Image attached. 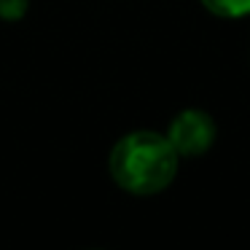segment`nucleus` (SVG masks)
Listing matches in <instances>:
<instances>
[{"instance_id": "1", "label": "nucleus", "mask_w": 250, "mask_h": 250, "mask_svg": "<svg viewBox=\"0 0 250 250\" xmlns=\"http://www.w3.org/2000/svg\"><path fill=\"white\" fill-rule=\"evenodd\" d=\"M110 175L124 191L151 196L164 191L178 175V151L167 135L129 132L110 151Z\"/></svg>"}, {"instance_id": "2", "label": "nucleus", "mask_w": 250, "mask_h": 250, "mask_svg": "<svg viewBox=\"0 0 250 250\" xmlns=\"http://www.w3.org/2000/svg\"><path fill=\"white\" fill-rule=\"evenodd\" d=\"M215 121L205 110H183L169 121L167 140L178 151V156H199L215 143Z\"/></svg>"}, {"instance_id": "3", "label": "nucleus", "mask_w": 250, "mask_h": 250, "mask_svg": "<svg viewBox=\"0 0 250 250\" xmlns=\"http://www.w3.org/2000/svg\"><path fill=\"white\" fill-rule=\"evenodd\" d=\"M202 6L223 19H239L250 14V0H202Z\"/></svg>"}, {"instance_id": "4", "label": "nucleus", "mask_w": 250, "mask_h": 250, "mask_svg": "<svg viewBox=\"0 0 250 250\" xmlns=\"http://www.w3.org/2000/svg\"><path fill=\"white\" fill-rule=\"evenodd\" d=\"M30 0H0V19H8V22H17L27 14Z\"/></svg>"}]
</instances>
